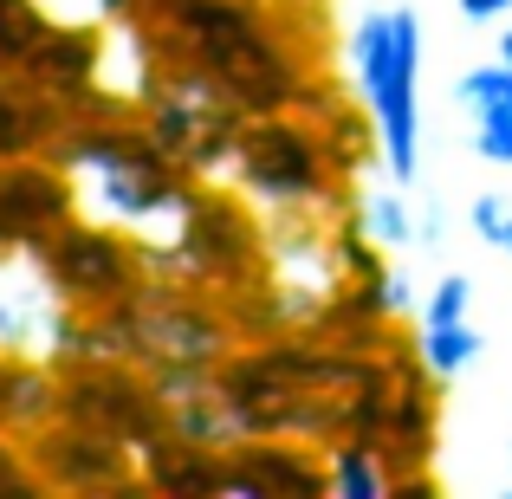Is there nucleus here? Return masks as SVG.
Wrapping results in <instances>:
<instances>
[{
    "label": "nucleus",
    "mask_w": 512,
    "mask_h": 499,
    "mask_svg": "<svg viewBox=\"0 0 512 499\" xmlns=\"http://www.w3.org/2000/svg\"><path fill=\"white\" fill-rule=\"evenodd\" d=\"M350 85L376 130L383 175L409 188L422 175V13L415 7H370L344 39Z\"/></svg>",
    "instance_id": "nucleus-1"
},
{
    "label": "nucleus",
    "mask_w": 512,
    "mask_h": 499,
    "mask_svg": "<svg viewBox=\"0 0 512 499\" xmlns=\"http://www.w3.org/2000/svg\"><path fill=\"white\" fill-rule=\"evenodd\" d=\"M506 221H512V201L500 195V188H487V195H474V201H467V227L480 234V247H493V253H500Z\"/></svg>",
    "instance_id": "nucleus-13"
},
{
    "label": "nucleus",
    "mask_w": 512,
    "mask_h": 499,
    "mask_svg": "<svg viewBox=\"0 0 512 499\" xmlns=\"http://www.w3.org/2000/svg\"><path fill=\"white\" fill-rule=\"evenodd\" d=\"M422 247H441V208H435V201L422 208Z\"/></svg>",
    "instance_id": "nucleus-15"
},
{
    "label": "nucleus",
    "mask_w": 512,
    "mask_h": 499,
    "mask_svg": "<svg viewBox=\"0 0 512 499\" xmlns=\"http://www.w3.org/2000/svg\"><path fill=\"white\" fill-rule=\"evenodd\" d=\"M480 350H487V337L467 325V318H454V325H422V337H415V357H422V370L435 376V383L467 376L480 363Z\"/></svg>",
    "instance_id": "nucleus-9"
},
{
    "label": "nucleus",
    "mask_w": 512,
    "mask_h": 499,
    "mask_svg": "<svg viewBox=\"0 0 512 499\" xmlns=\"http://www.w3.org/2000/svg\"><path fill=\"white\" fill-rule=\"evenodd\" d=\"M325 480H331V499H383L396 480H389V461L370 435H338L325 441Z\"/></svg>",
    "instance_id": "nucleus-8"
},
{
    "label": "nucleus",
    "mask_w": 512,
    "mask_h": 499,
    "mask_svg": "<svg viewBox=\"0 0 512 499\" xmlns=\"http://www.w3.org/2000/svg\"><path fill=\"white\" fill-rule=\"evenodd\" d=\"M500 253H506V260H512V221H506V240H500Z\"/></svg>",
    "instance_id": "nucleus-17"
},
{
    "label": "nucleus",
    "mask_w": 512,
    "mask_h": 499,
    "mask_svg": "<svg viewBox=\"0 0 512 499\" xmlns=\"http://www.w3.org/2000/svg\"><path fill=\"white\" fill-rule=\"evenodd\" d=\"M72 325H78V305L52 279L46 253L20 247V240H0V357H13V363L65 357Z\"/></svg>",
    "instance_id": "nucleus-3"
},
{
    "label": "nucleus",
    "mask_w": 512,
    "mask_h": 499,
    "mask_svg": "<svg viewBox=\"0 0 512 499\" xmlns=\"http://www.w3.org/2000/svg\"><path fill=\"white\" fill-rule=\"evenodd\" d=\"M467 305H474V279L441 273L435 286H428V299H422V325H454V318H467Z\"/></svg>",
    "instance_id": "nucleus-11"
},
{
    "label": "nucleus",
    "mask_w": 512,
    "mask_h": 499,
    "mask_svg": "<svg viewBox=\"0 0 512 499\" xmlns=\"http://www.w3.org/2000/svg\"><path fill=\"white\" fill-rule=\"evenodd\" d=\"M506 499H512V480H506Z\"/></svg>",
    "instance_id": "nucleus-18"
},
{
    "label": "nucleus",
    "mask_w": 512,
    "mask_h": 499,
    "mask_svg": "<svg viewBox=\"0 0 512 499\" xmlns=\"http://www.w3.org/2000/svg\"><path fill=\"white\" fill-rule=\"evenodd\" d=\"M169 20L182 26V59L201 65L247 117L305 104V72L286 52L260 7L247 0H169Z\"/></svg>",
    "instance_id": "nucleus-2"
},
{
    "label": "nucleus",
    "mask_w": 512,
    "mask_h": 499,
    "mask_svg": "<svg viewBox=\"0 0 512 499\" xmlns=\"http://www.w3.org/2000/svg\"><path fill=\"white\" fill-rule=\"evenodd\" d=\"M454 7H461L467 26H500L506 13H512V0H454Z\"/></svg>",
    "instance_id": "nucleus-14"
},
{
    "label": "nucleus",
    "mask_w": 512,
    "mask_h": 499,
    "mask_svg": "<svg viewBox=\"0 0 512 499\" xmlns=\"http://www.w3.org/2000/svg\"><path fill=\"white\" fill-rule=\"evenodd\" d=\"M474 156L512 169V104H493V111L474 117Z\"/></svg>",
    "instance_id": "nucleus-12"
},
{
    "label": "nucleus",
    "mask_w": 512,
    "mask_h": 499,
    "mask_svg": "<svg viewBox=\"0 0 512 499\" xmlns=\"http://www.w3.org/2000/svg\"><path fill=\"white\" fill-rule=\"evenodd\" d=\"M221 493L240 499H325V454L286 435H253L221 454Z\"/></svg>",
    "instance_id": "nucleus-5"
},
{
    "label": "nucleus",
    "mask_w": 512,
    "mask_h": 499,
    "mask_svg": "<svg viewBox=\"0 0 512 499\" xmlns=\"http://www.w3.org/2000/svg\"><path fill=\"white\" fill-rule=\"evenodd\" d=\"M46 266L52 279L65 286V299L78 305V312H104V305H124L130 292L143 286V253L137 240L124 234V227H104V221H65L59 234L46 240Z\"/></svg>",
    "instance_id": "nucleus-4"
},
{
    "label": "nucleus",
    "mask_w": 512,
    "mask_h": 499,
    "mask_svg": "<svg viewBox=\"0 0 512 499\" xmlns=\"http://www.w3.org/2000/svg\"><path fill=\"white\" fill-rule=\"evenodd\" d=\"M357 227L376 240V247L396 260V253H415L422 247V214L409 208V195H402V182H389V175H376V182L357 188Z\"/></svg>",
    "instance_id": "nucleus-7"
},
{
    "label": "nucleus",
    "mask_w": 512,
    "mask_h": 499,
    "mask_svg": "<svg viewBox=\"0 0 512 499\" xmlns=\"http://www.w3.org/2000/svg\"><path fill=\"white\" fill-rule=\"evenodd\" d=\"M72 175L59 169H7L0 175V240H20V247H46L65 221H72Z\"/></svg>",
    "instance_id": "nucleus-6"
},
{
    "label": "nucleus",
    "mask_w": 512,
    "mask_h": 499,
    "mask_svg": "<svg viewBox=\"0 0 512 499\" xmlns=\"http://www.w3.org/2000/svg\"><path fill=\"white\" fill-rule=\"evenodd\" d=\"M454 104L461 111H493V104H512V65L506 59H487L474 65V72H461V85H454Z\"/></svg>",
    "instance_id": "nucleus-10"
},
{
    "label": "nucleus",
    "mask_w": 512,
    "mask_h": 499,
    "mask_svg": "<svg viewBox=\"0 0 512 499\" xmlns=\"http://www.w3.org/2000/svg\"><path fill=\"white\" fill-rule=\"evenodd\" d=\"M500 26H506V33H493V59H506V65H512V13H506Z\"/></svg>",
    "instance_id": "nucleus-16"
}]
</instances>
